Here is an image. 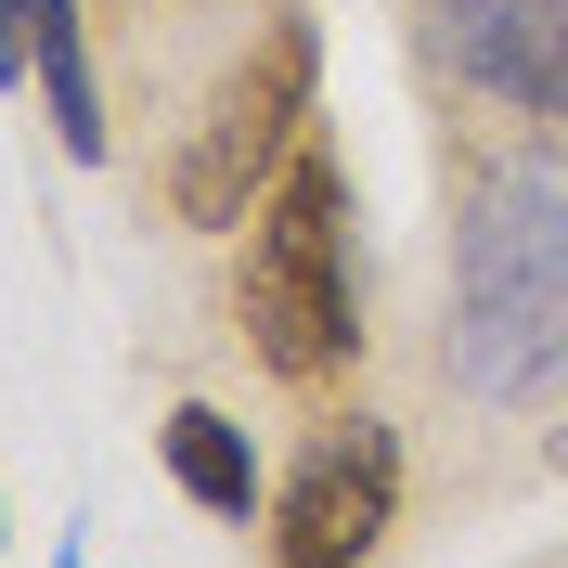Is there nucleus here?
Wrapping results in <instances>:
<instances>
[{
  "label": "nucleus",
  "instance_id": "f257e3e1",
  "mask_svg": "<svg viewBox=\"0 0 568 568\" xmlns=\"http://www.w3.org/2000/svg\"><path fill=\"white\" fill-rule=\"evenodd\" d=\"M439 375L491 414L568 388V142L478 155L453 194V323Z\"/></svg>",
  "mask_w": 568,
  "mask_h": 568
},
{
  "label": "nucleus",
  "instance_id": "f03ea898",
  "mask_svg": "<svg viewBox=\"0 0 568 568\" xmlns=\"http://www.w3.org/2000/svg\"><path fill=\"white\" fill-rule=\"evenodd\" d=\"M233 323L284 388H336L362 362V272H349V169L297 142L284 181L246 220V272H233Z\"/></svg>",
  "mask_w": 568,
  "mask_h": 568
},
{
  "label": "nucleus",
  "instance_id": "7ed1b4c3",
  "mask_svg": "<svg viewBox=\"0 0 568 568\" xmlns=\"http://www.w3.org/2000/svg\"><path fill=\"white\" fill-rule=\"evenodd\" d=\"M311 78H323V39L297 27V13H272V27L220 65L207 116H194L181 155H169V220L181 233H246L258 220V194L284 181V155L311 142Z\"/></svg>",
  "mask_w": 568,
  "mask_h": 568
},
{
  "label": "nucleus",
  "instance_id": "20e7f679",
  "mask_svg": "<svg viewBox=\"0 0 568 568\" xmlns=\"http://www.w3.org/2000/svg\"><path fill=\"white\" fill-rule=\"evenodd\" d=\"M400 530V439L388 414H323L297 478L272 491V568H375Z\"/></svg>",
  "mask_w": 568,
  "mask_h": 568
},
{
  "label": "nucleus",
  "instance_id": "39448f33",
  "mask_svg": "<svg viewBox=\"0 0 568 568\" xmlns=\"http://www.w3.org/2000/svg\"><path fill=\"white\" fill-rule=\"evenodd\" d=\"M426 65L504 104L530 142H568V0H414Z\"/></svg>",
  "mask_w": 568,
  "mask_h": 568
},
{
  "label": "nucleus",
  "instance_id": "423d86ee",
  "mask_svg": "<svg viewBox=\"0 0 568 568\" xmlns=\"http://www.w3.org/2000/svg\"><path fill=\"white\" fill-rule=\"evenodd\" d=\"M155 453H169V478L207 504V517H258V439L220 414V400H181V414L155 426Z\"/></svg>",
  "mask_w": 568,
  "mask_h": 568
},
{
  "label": "nucleus",
  "instance_id": "0eeeda50",
  "mask_svg": "<svg viewBox=\"0 0 568 568\" xmlns=\"http://www.w3.org/2000/svg\"><path fill=\"white\" fill-rule=\"evenodd\" d=\"M39 104H52V142H65L78 169H104L116 130H104V91H91V39H78V0H39Z\"/></svg>",
  "mask_w": 568,
  "mask_h": 568
},
{
  "label": "nucleus",
  "instance_id": "6e6552de",
  "mask_svg": "<svg viewBox=\"0 0 568 568\" xmlns=\"http://www.w3.org/2000/svg\"><path fill=\"white\" fill-rule=\"evenodd\" d=\"M39 65V0H0V91Z\"/></svg>",
  "mask_w": 568,
  "mask_h": 568
},
{
  "label": "nucleus",
  "instance_id": "1a4fd4ad",
  "mask_svg": "<svg viewBox=\"0 0 568 568\" xmlns=\"http://www.w3.org/2000/svg\"><path fill=\"white\" fill-rule=\"evenodd\" d=\"M556 465H568V439H556Z\"/></svg>",
  "mask_w": 568,
  "mask_h": 568
}]
</instances>
